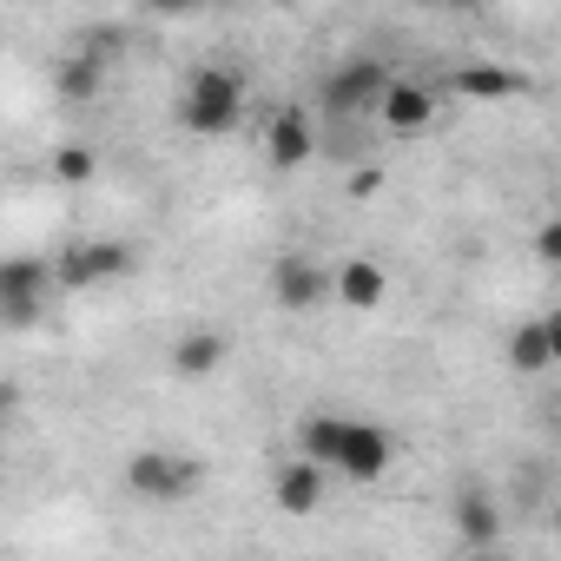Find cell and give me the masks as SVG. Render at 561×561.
Listing matches in <instances>:
<instances>
[{
  "mask_svg": "<svg viewBox=\"0 0 561 561\" xmlns=\"http://www.w3.org/2000/svg\"><path fill=\"white\" fill-rule=\"evenodd\" d=\"M179 119H185L198 139H225V133L244 119V80H238V73H225V67H198V73L185 80Z\"/></svg>",
  "mask_w": 561,
  "mask_h": 561,
  "instance_id": "obj_1",
  "label": "cell"
},
{
  "mask_svg": "<svg viewBox=\"0 0 561 561\" xmlns=\"http://www.w3.org/2000/svg\"><path fill=\"white\" fill-rule=\"evenodd\" d=\"M47 291H54V264L47 257H0V324H41L47 311Z\"/></svg>",
  "mask_w": 561,
  "mask_h": 561,
  "instance_id": "obj_2",
  "label": "cell"
},
{
  "mask_svg": "<svg viewBox=\"0 0 561 561\" xmlns=\"http://www.w3.org/2000/svg\"><path fill=\"white\" fill-rule=\"evenodd\" d=\"M198 482H205V469H198L192 456H172V449H139V456L126 462V489L146 495V502H179V495H192Z\"/></svg>",
  "mask_w": 561,
  "mask_h": 561,
  "instance_id": "obj_3",
  "label": "cell"
},
{
  "mask_svg": "<svg viewBox=\"0 0 561 561\" xmlns=\"http://www.w3.org/2000/svg\"><path fill=\"white\" fill-rule=\"evenodd\" d=\"M126 271H133V244L93 238V244H67V251H60L54 285H60V291H93V285H106V277H126Z\"/></svg>",
  "mask_w": 561,
  "mask_h": 561,
  "instance_id": "obj_4",
  "label": "cell"
},
{
  "mask_svg": "<svg viewBox=\"0 0 561 561\" xmlns=\"http://www.w3.org/2000/svg\"><path fill=\"white\" fill-rule=\"evenodd\" d=\"M390 87V67L383 60H370V54H357V60H344L331 80H324V113H337V119H357V113H370L377 106V93Z\"/></svg>",
  "mask_w": 561,
  "mask_h": 561,
  "instance_id": "obj_5",
  "label": "cell"
},
{
  "mask_svg": "<svg viewBox=\"0 0 561 561\" xmlns=\"http://www.w3.org/2000/svg\"><path fill=\"white\" fill-rule=\"evenodd\" d=\"M390 462H397V443H390V430H377V423H351V416H344V430H337V449H331V469H344L351 482H377Z\"/></svg>",
  "mask_w": 561,
  "mask_h": 561,
  "instance_id": "obj_6",
  "label": "cell"
},
{
  "mask_svg": "<svg viewBox=\"0 0 561 561\" xmlns=\"http://www.w3.org/2000/svg\"><path fill=\"white\" fill-rule=\"evenodd\" d=\"M331 298V277L311 257H277L271 264V305L277 311H318Z\"/></svg>",
  "mask_w": 561,
  "mask_h": 561,
  "instance_id": "obj_7",
  "label": "cell"
},
{
  "mask_svg": "<svg viewBox=\"0 0 561 561\" xmlns=\"http://www.w3.org/2000/svg\"><path fill=\"white\" fill-rule=\"evenodd\" d=\"M311 152H318L311 119H305L298 106H277V113H271V126H264V159H271L277 172H298Z\"/></svg>",
  "mask_w": 561,
  "mask_h": 561,
  "instance_id": "obj_8",
  "label": "cell"
},
{
  "mask_svg": "<svg viewBox=\"0 0 561 561\" xmlns=\"http://www.w3.org/2000/svg\"><path fill=\"white\" fill-rule=\"evenodd\" d=\"M377 113H383L390 133H423V126L436 119V93L416 87V80H397V73H390V87L377 93Z\"/></svg>",
  "mask_w": 561,
  "mask_h": 561,
  "instance_id": "obj_9",
  "label": "cell"
},
{
  "mask_svg": "<svg viewBox=\"0 0 561 561\" xmlns=\"http://www.w3.org/2000/svg\"><path fill=\"white\" fill-rule=\"evenodd\" d=\"M271 495H277V508H285V515H318V502H324V469H318L311 456H298V462L277 469Z\"/></svg>",
  "mask_w": 561,
  "mask_h": 561,
  "instance_id": "obj_10",
  "label": "cell"
},
{
  "mask_svg": "<svg viewBox=\"0 0 561 561\" xmlns=\"http://www.w3.org/2000/svg\"><path fill=\"white\" fill-rule=\"evenodd\" d=\"M554 357H561V318H528V324L508 337V364H515L522 377L548 370Z\"/></svg>",
  "mask_w": 561,
  "mask_h": 561,
  "instance_id": "obj_11",
  "label": "cell"
},
{
  "mask_svg": "<svg viewBox=\"0 0 561 561\" xmlns=\"http://www.w3.org/2000/svg\"><path fill=\"white\" fill-rule=\"evenodd\" d=\"M449 515H456V541H462V548H495V541H502V508H495L482 489L456 495Z\"/></svg>",
  "mask_w": 561,
  "mask_h": 561,
  "instance_id": "obj_12",
  "label": "cell"
},
{
  "mask_svg": "<svg viewBox=\"0 0 561 561\" xmlns=\"http://www.w3.org/2000/svg\"><path fill=\"white\" fill-rule=\"evenodd\" d=\"M331 291H337L351 311H377V305H383V291H390V277H383V264H370V257H351V264L331 277Z\"/></svg>",
  "mask_w": 561,
  "mask_h": 561,
  "instance_id": "obj_13",
  "label": "cell"
},
{
  "mask_svg": "<svg viewBox=\"0 0 561 561\" xmlns=\"http://www.w3.org/2000/svg\"><path fill=\"white\" fill-rule=\"evenodd\" d=\"M449 87H456L462 100H508V93H522L528 80H522V73H508V67H456V73H449Z\"/></svg>",
  "mask_w": 561,
  "mask_h": 561,
  "instance_id": "obj_14",
  "label": "cell"
},
{
  "mask_svg": "<svg viewBox=\"0 0 561 561\" xmlns=\"http://www.w3.org/2000/svg\"><path fill=\"white\" fill-rule=\"evenodd\" d=\"M225 364V337L218 331H185L179 344H172V370L179 377H211Z\"/></svg>",
  "mask_w": 561,
  "mask_h": 561,
  "instance_id": "obj_15",
  "label": "cell"
},
{
  "mask_svg": "<svg viewBox=\"0 0 561 561\" xmlns=\"http://www.w3.org/2000/svg\"><path fill=\"white\" fill-rule=\"evenodd\" d=\"M100 80H106V60H93V54H67L60 60V73H54V87H60V100H93L100 93Z\"/></svg>",
  "mask_w": 561,
  "mask_h": 561,
  "instance_id": "obj_16",
  "label": "cell"
},
{
  "mask_svg": "<svg viewBox=\"0 0 561 561\" xmlns=\"http://www.w3.org/2000/svg\"><path fill=\"white\" fill-rule=\"evenodd\" d=\"M337 430H344V416H311V423L298 430V456H311L318 469H331V449H337Z\"/></svg>",
  "mask_w": 561,
  "mask_h": 561,
  "instance_id": "obj_17",
  "label": "cell"
},
{
  "mask_svg": "<svg viewBox=\"0 0 561 561\" xmlns=\"http://www.w3.org/2000/svg\"><path fill=\"white\" fill-rule=\"evenodd\" d=\"M93 172H100V152L93 146H60L54 152V179L60 185H93Z\"/></svg>",
  "mask_w": 561,
  "mask_h": 561,
  "instance_id": "obj_18",
  "label": "cell"
},
{
  "mask_svg": "<svg viewBox=\"0 0 561 561\" xmlns=\"http://www.w3.org/2000/svg\"><path fill=\"white\" fill-rule=\"evenodd\" d=\"M80 54H93V60H113V54H119V27H87Z\"/></svg>",
  "mask_w": 561,
  "mask_h": 561,
  "instance_id": "obj_19",
  "label": "cell"
},
{
  "mask_svg": "<svg viewBox=\"0 0 561 561\" xmlns=\"http://www.w3.org/2000/svg\"><path fill=\"white\" fill-rule=\"evenodd\" d=\"M535 257H541V264H554V257H561V225H554V218L535 231Z\"/></svg>",
  "mask_w": 561,
  "mask_h": 561,
  "instance_id": "obj_20",
  "label": "cell"
},
{
  "mask_svg": "<svg viewBox=\"0 0 561 561\" xmlns=\"http://www.w3.org/2000/svg\"><path fill=\"white\" fill-rule=\"evenodd\" d=\"M377 185H383V172H357L351 179V198H377Z\"/></svg>",
  "mask_w": 561,
  "mask_h": 561,
  "instance_id": "obj_21",
  "label": "cell"
},
{
  "mask_svg": "<svg viewBox=\"0 0 561 561\" xmlns=\"http://www.w3.org/2000/svg\"><path fill=\"white\" fill-rule=\"evenodd\" d=\"M152 14H192V8H205V0H146Z\"/></svg>",
  "mask_w": 561,
  "mask_h": 561,
  "instance_id": "obj_22",
  "label": "cell"
},
{
  "mask_svg": "<svg viewBox=\"0 0 561 561\" xmlns=\"http://www.w3.org/2000/svg\"><path fill=\"white\" fill-rule=\"evenodd\" d=\"M14 403H21V390H14V383H0V416H8Z\"/></svg>",
  "mask_w": 561,
  "mask_h": 561,
  "instance_id": "obj_23",
  "label": "cell"
},
{
  "mask_svg": "<svg viewBox=\"0 0 561 561\" xmlns=\"http://www.w3.org/2000/svg\"><path fill=\"white\" fill-rule=\"evenodd\" d=\"M443 8H456V14H476V8H482V0H443Z\"/></svg>",
  "mask_w": 561,
  "mask_h": 561,
  "instance_id": "obj_24",
  "label": "cell"
},
{
  "mask_svg": "<svg viewBox=\"0 0 561 561\" xmlns=\"http://www.w3.org/2000/svg\"><path fill=\"white\" fill-rule=\"evenodd\" d=\"M416 8H443V0H416Z\"/></svg>",
  "mask_w": 561,
  "mask_h": 561,
  "instance_id": "obj_25",
  "label": "cell"
}]
</instances>
